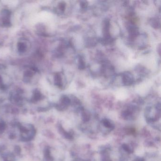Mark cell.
<instances>
[{
	"instance_id": "obj_1",
	"label": "cell",
	"mask_w": 161,
	"mask_h": 161,
	"mask_svg": "<svg viewBox=\"0 0 161 161\" xmlns=\"http://www.w3.org/2000/svg\"><path fill=\"white\" fill-rule=\"evenodd\" d=\"M0 26L10 27L11 26V12L8 10H3L0 12Z\"/></svg>"
},
{
	"instance_id": "obj_2",
	"label": "cell",
	"mask_w": 161,
	"mask_h": 161,
	"mask_svg": "<svg viewBox=\"0 0 161 161\" xmlns=\"http://www.w3.org/2000/svg\"><path fill=\"white\" fill-rule=\"evenodd\" d=\"M37 73V71L34 68H29L27 69L24 73V80L25 81L29 82L32 80L33 77Z\"/></svg>"
},
{
	"instance_id": "obj_3",
	"label": "cell",
	"mask_w": 161,
	"mask_h": 161,
	"mask_svg": "<svg viewBox=\"0 0 161 161\" xmlns=\"http://www.w3.org/2000/svg\"><path fill=\"white\" fill-rule=\"evenodd\" d=\"M28 48V44L26 40H21L18 43V52L21 54H24L26 53Z\"/></svg>"
},
{
	"instance_id": "obj_4",
	"label": "cell",
	"mask_w": 161,
	"mask_h": 161,
	"mask_svg": "<svg viewBox=\"0 0 161 161\" xmlns=\"http://www.w3.org/2000/svg\"><path fill=\"white\" fill-rule=\"evenodd\" d=\"M102 124L104 128L109 130H112L114 128V125L112 123L111 120L108 119H104L102 120Z\"/></svg>"
},
{
	"instance_id": "obj_5",
	"label": "cell",
	"mask_w": 161,
	"mask_h": 161,
	"mask_svg": "<svg viewBox=\"0 0 161 161\" xmlns=\"http://www.w3.org/2000/svg\"><path fill=\"white\" fill-rule=\"evenodd\" d=\"M54 83L56 84V86L59 87H61L62 86V78L59 73H57L55 75Z\"/></svg>"
},
{
	"instance_id": "obj_6",
	"label": "cell",
	"mask_w": 161,
	"mask_h": 161,
	"mask_svg": "<svg viewBox=\"0 0 161 161\" xmlns=\"http://www.w3.org/2000/svg\"><path fill=\"white\" fill-rule=\"evenodd\" d=\"M123 148L126 152L128 153L129 154L132 153L133 152V149L130 147L129 145L127 144H124L123 146Z\"/></svg>"
},
{
	"instance_id": "obj_7",
	"label": "cell",
	"mask_w": 161,
	"mask_h": 161,
	"mask_svg": "<svg viewBox=\"0 0 161 161\" xmlns=\"http://www.w3.org/2000/svg\"><path fill=\"white\" fill-rule=\"evenodd\" d=\"M124 80L125 82L127 84H130V83L132 82V78H131V77L130 76V75H129L127 74V75H125V76L124 77Z\"/></svg>"
},
{
	"instance_id": "obj_8",
	"label": "cell",
	"mask_w": 161,
	"mask_h": 161,
	"mask_svg": "<svg viewBox=\"0 0 161 161\" xmlns=\"http://www.w3.org/2000/svg\"><path fill=\"white\" fill-rule=\"evenodd\" d=\"M83 120L85 121H87L90 119V115L88 113H86V112L83 114Z\"/></svg>"
},
{
	"instance_id": "obj_9",
	"label": "cell",
	"mask_w": 161,
	"mask_h": 161,
	"mask_svg": "<svg viewBox=\"0 0 161 161\" xmlns=\"http://www.w3.org/2000/svg\"><path fill=\"white\" fill-rule=\"evenodd\" d=\"M135 161H145V160L142 158H138Z\"/></svg>"
},
{
	"instance_id": "obj_10",
	"label": "cell",
	"mask_w": 161,
	"mask_h": 161,
	"mask_svg": "<svg viewBox=\"0 0 161 161\" xmlns=\"http://www.w3.org/2000/svg\"><path fill=\"white\" fill-rule=\"evenodd\" d=\"M75 161H84V160H76Z\"/></svg>"
}]
</instances>
